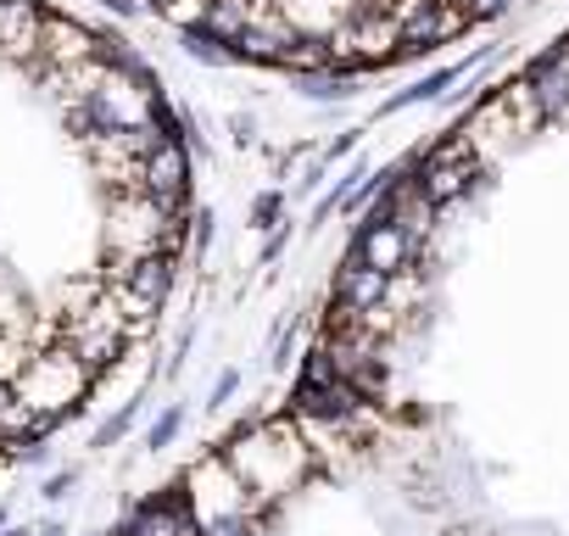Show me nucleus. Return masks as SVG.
I'll use <instances>...</instances> for the list:
<instances>
[{"label": "nucleus", "mask_w": 569, "mask_h": 536, "mask_svg": "<svg viewBox=\"0 0 569 536\" xmlns=\"http://www.w3.org/2000/svg\"><path fill=\"white\" fill-rule=\"evenodd\" d=\"M223 458L240 469V480L257 492V497H273L284 486H297L308 475V441L297 430H279V425H262V430H246L223 447Z\"/></svg>", "instance_id": "1"}, {"label": "nucleus", "mask_w": 569, "mask_h": 536, "mask_svg": "<svg viewBox=\"0 0 569 536\" xmlns=\"http://www.w3.org/2000/svg\"><path fill=\"white\" fill-rule=\"evenodd\" d=\"M118 536H196V514L184 497H151L118 525Z\"/></svg>", "instance_id": "2"}, {"label": "nucleus", "mask_w": 569, "mask_h": 536, "mask_svg": "<svg viewBox=\"0 0 569 536\" xmlns=\"http://www.w3.org/2000/svg\"><path fill=\"white\" fill-rule=\"evenodd\" d=\"M173 430H179V408H168V414L151 425V447H168V441H173Z\"/></svg>", "instance_id": "3"}, {"label": "nucleus", "mask_w": 569, "mask_h": 536, "mask_svg": "<svg viewBox=\"0 0 569 536\" xmlns=\"http://www.w3.org/2000/svg\"><path fill=\"white\" fill-rule=\"evenodd\" d=\"M129 419H134V414H118V419H112V425L101 430V441H96V447H112V441H118V436L129 430Z\"/></svg>", "instance_id": "4"}, {"label": "nucleus", "mask_w": 569, "mask_h": 536, "mask_svg": "<svg viewBox=\"0 0 569 536\" xmlns=\"http://www.w3.org/2000/svg\"><path fill=\"white\" fill-rule=\"evenodd\" d=\"M68 486H73V475H57V480L46 486V497H68Z\"/></svg>", "instance_id": "5"}, {"label": "nucleus", "mask_w": 569, "mask_h": 536, "mask_svg": "<svg viewBox=\"0 0 569 536\" xmlns=\"http://www.w3.org/2000/svg\"><path fill=\"white\" fill-rule=\"evenodd\" d=\"M0 536H29V530H18V525H12V530H0Z\"/></svg>", "instance_id": "6"}]
</instances>
